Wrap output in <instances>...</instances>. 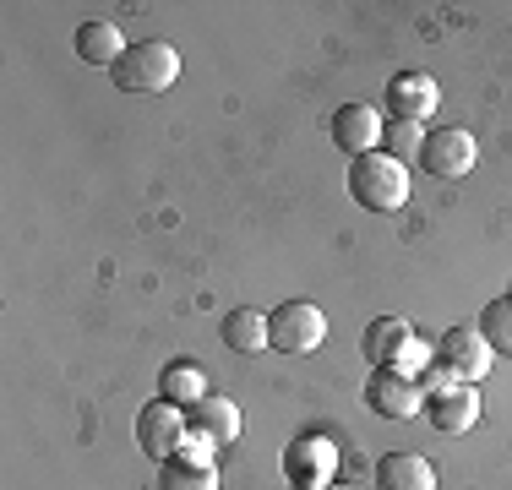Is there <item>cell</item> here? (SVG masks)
<instances>
[{
    "mask_svg": "<svg viewBox=\"0 0 512 490\" xmlns=\"http://www.w3.org/2000/svg\"><path fill=\"white\" fill-rule=\"evenodd\" d=\"M109 77H115V88L131 93V98H158L164 88L180 82V49L164 44V39H142L120 55V66L109 71Z\"/></svg>",
    "mask_w": 512,
    "mask_h": 490,
    "instance_id": "obj_1",
    "label": "cell"
},
{
    "mask_svg": "<svg viewBox=\"0 0 512 490\" xmlns=\"http://www.w3.org/2000/svg\"><path fill=\"white\" fill-rule=\"evenodd\" d=\"M349 196L365 207V213H398L409 202V164H398L393 153H365L349 164Z\"/></svg>",
    "mask_w": 512,
    "mask_h": 490,
    "instance_id": "obj_2",
    "label": "cell"
},
{
    "mask_svg": "<svg viewBox=\"0 0 512 490\" xmlns=\"http://www.w3.org/2000/svg\"><path fill=\"white\" fill-rule=\"evenodd\" d=\"M322 343H327V316H322V305H311V300H284L278 311H267V349L300 360V354H316Z\"/></svg>",
    "mask_w": 512,
    "mask_h": 490,
    "instance_id": "obj_3",
    "label": "cell"
},
{
    "mask_svg": "<svg viewBox=\"0 0 512 490\" xmlns=\"http://www.w3.org/2000/svg\"><path fill=\"white\" fill-rule=\"evenodd\" d=\"M436 360H442L458 382L480 387L485 376H491V365H496V349L480 338V327H447V333L436 338Z\"/></svg>",
    "mask_w": 512,
    "mask_h": 490,
    "instance_id": "obj_4",
    "label": "cell"
},
{
    "mask_svg": "<svg viewBox=\"0 0 512 490\" xmlns=\"http://www.w3.org/2000/svg\"><path fill=\"white\" fill-rule=\"evenodd\" d=\"M480 158V147L463 126H442V131H425V147H420V169L431 180H463Z\"/></svg>",
    "mask_w": 512,
    "mask_h": 490,
    "instance_id": "obj_5",
    "label": "cell"
},
{
    "mask_svg": "<svg viewBox=\"0 0 512 490\" xmlns=\"http://www.w3.org/2000/svg\"><path fill=\"white\" fill-rule=\"evenodd\" d=\"M284 474L289 490H327L338 474V447L327 436H300L284 447Z\"/></svg>",
    "mask_w": 512,
    "mask_h": 490,
    "instance_id": "obj_6",
    "label": "cell"
},
{
    "mask_svg": "<svg viewBox=\"0 0 512 490\" xmlns=\"http://www.w3.org/2000/svg\"><path fill=\"white\" fill-rule=\"evenodd\" d=\"M186 436H191L186 409H175V403H164V398L142 403V414H137V447L148 452L153 463L175 458V452H180V441H186Z\"/></svg>",
    "mask_w": 512,
    "mask_h": 490,
    "instance_id": "obj_7",
    "label": "cell"
},
{
    "mask_svg": "<svg viewBox=\"0 0 512 490\" xmlns=\"http://www.w3.org/2000/svg\"><path fill=\"white\" fill-rule=\"evenodd\" d=\"M382 104H387V120H414V126H425V120L436 115V104H442V88H436L431 71H398V77L387 82Z\"/></svg>",
    "mask_w": 512,
    "mask_h": 490,
    "instance_id": "obj_8",
    "label": "cell"
},
{
    "mask_svg": "<svg viewBox=\"0 0 512 490\" xmlns=\"http://www.w3.org/2000/svg\"><path fill=\"white\" fill-rule=\"evenodd\" d=\"M365 403H371L382 420H414V414L425 409V392L404 371H371L365 376Z\"/></svg>",
    "mask_w": 512,
    "mask_h": 490,
    "instance_id": "obj_9",
    "label": "cell"
},
{
    "mask_svg": "<svg viewBox=\"0 0 512 490\" xmlns=\"http://www.w3.org/2000/svg\"><path fill=\"white\" fill-rule=\"evenodd\" d=\"M414 327H409V316H376L371 327L360 333V354L371 360V371H398L404 365V354L414 349Z\"/></svg>",
    "mask_w": 512,
    "mask_h": 490,
    "instance_id": "obj_10",
    "label": "cell"
},
{
    "mask_svg": "<svg viewBox=\"0 0 512 490\" xmlns=\"http://www.w3.org/2000/svg\"><path fill=\"white\" fill-rule=\"evenodd\" d=\"M382 126L387 120L376 115V104H365V98H355V104H344L333 115V142H338V153H349V158H365V153H376L382 147Z\"/></svg>",
    "mask_w": 512,
    "mask_h": 490,
    "instance_id": "obj_11",
    "label": "cell"
},
{
    "mask_svg": "<svg viewBox=\"0 0 512 490\" xmlns=\"http://www.w3.org/2000/svg\"><path fill=\"white\" fill-rule=\"evenodd\" d=\"M425 420L436 425L442 436H463L480 425V392L469 382H453L447 392H436V398H425Z\"/></svg>",
    "mask_w": 512,
    "mask_h": 490,
    "instance_id": "obj_12",
    "label": "cell"
},
{
    "mask_svg": "<svg viewBox=\"0 0 512 490\" xmlns=\"http://www.w3.org/2000/svg\"><path fill=\"white\" fill-rule=\"evenodd\" d=\"M186 425H191L197 436H207L213 447H229L246 420H240V403H235V398H224V392H207L197 409H186Z\"/></svg>",
    "mask_w": 512,
    "mask_h": 490,
    "instance_id": "obj_13",
    "label": "cell"
},
{
    "mask_svg": "<svg viewBox=\"0 0 512 490\" xmlns=\"http://www.w3.org/2000/svg\"><path fill=\"white\" fill-rule=\"evenodd\" d=\"M376 490H436V469L420 452H387L376 463Z\"/></svg>",
    "mask_w": 512,
    "mask_h": 490,
    "instance_id": "obj_14",
    "label": "cell"
},
{
    "mask_svg": "<svg viewBox=\"0 0 512 490\" xmlns=\"http://www.w3.org/2000/svg\"><path fill=\"white\" fill-rule=\"evenodd\" d=\"M158 398L175 403V409H197L207 398V376L197 360H169L164 371H158Z\"/></svg>",
    "mask_w": 512,
    "mask_h": 490,
    "instance_id": "obj_15",
    "label": "cell"
},
{
    "mask_svg": "<svg viewBox=\"0 0 512 490\" xmlns=\"http://www.w3.org/2000/svg\"><path fill=\"white\" fill-rule=\"evenodd\" d=\"M71 44H77V55L88 60V66H109V71H115V66H120V55L131 49L126 39H120V28H115V22H104V17L82 22V28H77V39H71Z\"/></svg>",
    "mask_w": 512,
    "mask_h": 490,
    "instance_id": "obj_16",
    "label": "cell"
},
{
    "mask_svg": "<svg viewBox=\"0 0 512 490\" xmlns=\"http://www.w3.org/2000/svg\"><path fill=\"white\" fill-rule=\"evenodd\" d=\"M224 343L235 354H256V349H267V311H256V305H240V311H229L224 316Z\"/></svg>",
    "mask_w": 512,
    "mask_h": 490,
    "instance_id": "obj_17",
    "label": "cell"
},
{
    "mask_svg": "<svg viewBox=\"0 0 512 490\" xmlns=\"http://www.w3.org/2000/svg\"><path fill=\"white\" fill-rule=\"evenodd\" d=\"M158 490H218V469L191 458H164L158 463Z\"/></svg>",
    "mask_w": 512,
    "mask_h": 490,
    "instance_id": "obj_18",
    "label": "cell"
},
{
    "mask_svg": "<svg viewBox=\"0 0 512 490\" xmlns=\"http://www.w3.org/2000/svg\"><path fill=\"white\" fill-rule=\"evenodd\" d=\"M474 327H480V338L491 343L496 354H512V294H502V300L485 305L480 322H474Z\"/></svg>",
    "mask_w": 512,
    "mask_h": 490,
    "instance_id": "obj_19",
    "label": "cell"
},
{
    "mask_svg": "<svg viewBox=\"0 0 512 490\" xmlns=\"http://www.w3.org/2000/svg\"><path fill=\"white\" fill-rule=\"evenodd\" d=\"M420 147H425V126H414V120H387L382 126V153H393L398 164L420 158Z\"/></svg>",
    "mask_w": 512,
    "mask_h": 490,
    "instance_id": "obj_20",
    "label": "cell"
},
{
    "mask_svg": "<svg viewBox=\"0 0 512 490\" xmlns=\"http://www.w3.org/2000/svg\"><path fill=\"white\" fill-rule=\"evenodd\" d=\"M507 294H512V289H507Z\"/></svg>",
    "mask_w": 512,
    "mask_h": 490,
    "instance_id": "obj_21",
    "label": "cell"
}]
</instances>
